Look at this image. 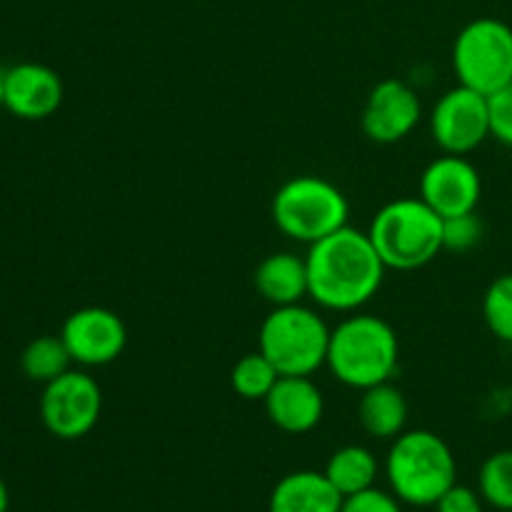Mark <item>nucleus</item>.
<instances>
[{
    "mask_svg": "<svg viewBox=\"0 0 512 512\" xmlns=\"http://www.w3.org/2000/svg\"><path fill=\"white\" fill-rule=\"evenodd\" d=\"M343 500L325 473L295 470L278 480L270 493L268 512H340Z\"/></svg>",
    "mask_w": 512,
    "mask_h": 512,
    "instance_id": "15",
    "label": "nucleus"
},
{
    "mask_svg": "<svg viewBox=\"0 0 512 512\" xmlns=\"http://www.w3.org/2000/svg\"><path fill=\"white\" fill-rule=\"evenodd\" d=\"M400 345L395 330L378 315H350L330 330L328 368L343 385L368 390L393 380Z\"/></svg>",
    "mask_w": 512,
    "mask_h": 512,
    "instance_id": "3",
    "label": "nucleus"
},
{
    "mask_svg": "<svg viewBox=\"0 0 512 512\" xmlns=\"http://www.w3.org/2000/svg\"><path fill=\"white\" fill-rule=\"evenodd\" d=\"M70 358L68 348H65L63 338H55V335H40L33 343H28V348L20 355V368L28 375L33 383L48 385L50 380L60 378L63 373H68Z\"/></svg>",
    "mask_w": 512,
    "mask_h": 512,
    "instance_id": "19",
    "label": "nucleus"
},
{
    "mask_svg": "<svg viewBox=\"0 0 512 512\" xmlns=\"http://www.w3.org/2000/svg\"><path fill=\"white\" fill-rule=\"evenodd\" d=\"M65 348H68L73 363L83 368H100L110 365L123 355L128 345V328L123 318L108 308H80L68 315L60 330Z\"/></svg>",
    "mask_w": 512,
    "mask_h": 512,
    "instance_id": "10",
    "label": "nucleus"
},
{
    "mask_svg": "<svg viewBox=\"0 0 512 512\" xmlns=\"http://www.w3.org/2000/svg\"><path fill=\"white\" fill-rule=\"evenodd\" d=\"M478 490L485 505L512 512V450H498L485 460L478 475Z\"/></svg>",
    "mask_w": 512,
    "mask_h": 512,
    "instance_id": "21",
    "label": "nucleus"
},
{
    "mask_svg": "<svg viewBox=\"0 0 512 512\" xmlns=\"http://www.w3.org/2000/svg\"><path fill=\"white\" fill-rule=\"evenodd\" d=\"M485 235L483 220L478 213L455 215V218H443V248L453 253H468L478 248Z\"/></svg>",
    "mask_w": 512,
    "mask_h": 512,
    "instance_id": "23",
    "label": "nucleus"
},
{
    "mask_svg": "<svg viewBox=\"0 0 512 512\" xmlns=\"http://www.w3.org/2000/svg\"><path fill=\"white\" fill-rule=\"evenodd\" d=\"M430 133L435 143L450 155H468L490 138L488 95L465 85L440 95L430 113Z\"/></svg>",
    "mask_w": 512,
    "mask_h": 512,
    "instance_id": "9",
    "label": "nucleus"
},
{
    "mask_svg": "<svg viewBox=\"0 0 512 512\" xmlns=\"http://www.w3.org/2000/svg\"><path fill=\"white\" fill-rule=\"evenodd\" d=\"M305 263L310 298L335 313H355L370 303L388 270L370 235L350 225L310 245Z\"/></svg>",
    "mask_w": 512,
    "mask_h": 512,
    "instance_id": "1",
    "label": "nucleus"
},
{
    "mask_svg": "<svg viewBox=\"0 0 512 512\" xmlns=\"http://www.w3.org/2000/svg\"><path fill=\"white\" fill-rule=\"evenodd\" d=\"M385 478L403 505L435 508L445 490L458 483V463L438 433L405 430L390 445Z\"/></svg>",
    "mask_w": 512,
    "mask_h": 512,
    "instance_id": "2",
    "label": "nucleus"
},
{
    "mask_svg": "<svg viewBox=\"0 0 512 512\" xmlns=\"http://www.w3.org/2000/svg\"><path fill=\"white\" fill-rule=\"evenodd\" d=\"M323 473L333 483V488L343 498H348V495L360 493V490L375 488L380 463L373 450L363 448V445H343V448L330 455Z\"/></svg>",
    "mask_w": 512,
    "mask_h": 512,
    "instance_id": "18",
    "label": "nucleus"
},
{
    "mask_svg": "<svg viewBox=\"0 0 512 512\" xmlns=\"http://www.w3.org/2000/svg\"><path fill=\"white\" fill-rule=\"evenodd\" d=\"M103 410V390L98 380L83 370H68L50 380L40 395V420L45 430L60 440L85 438L98 425Z\"/></svg>",
    "mask_w": 512,
    "mask_h": 512,
    "instance_id": "8",
    "label": "nucleus"
},
{
    "mask_svg": "<svg viewBox=\"0 0 512 512\" xmlns=\"http://www.w3.org/2000/svg\"><path fill=\"white\" fill-rule=\"evenodd\" d=\"M263 403L270 423L290 435L318 428L325 413L323 393L310 375H280Z\"/></svg>",
    "mask_w": 512,
    "mask_h": 512,
    "instance_id": "14",
    "label": "nucleus"
},
{
    "mask_svg": "<svg viewBox=\"0 0 512 512\" xmlns=\"http://www.w3.org/2000/svg\"><path fill=\"white\" fill-rule=\"evenodd\" d=\"M0 108H3V73H0Z\"/></svg>",
    "mask_w": 512,
    "mask_h": 512,
    "instance_id": "28",
    "label": "nucleus"
},
{
    "mask_svg": "<svg viewBox=\"0 0 512 512\" xmlns=\"http://www.w3.org/2000/svg\"><path fill=\"white\" fill-rule=\"evenodd\" d=\"M390 270H418L443 253V218L423 198H398L375 213L368 228Z\"/></svg>",
    "mask_w": 512,
    "mask_h": 512,
    "instance_id": "4",
    "label": "nucleus"
},
{
    "mask_svg": "<svg viewBox=\"0 0 512 512\" xmlns=\"http://www.w3.org/2000/svg\"><path fill=\"white\" fill-rule=\"evenodd\" d=\"M438 512H483L485 500L480 490H473L470 485H450L443 493V498L435 503Z\"/></svg>",
    "mask_w": 512,
    "mask_h": 512,
    "instance_id": "26",
    "label": "nucleus"
},
{
    "mask_svg": "<svg viewBox=\"0 0 512 512\" xmlns=\"http://www.w3.org/2000/svg\"><path fill=\"white\" fill-rule=\"evenodd\" d=\"M420 115L423 105L418 93L403 80L388 78L370 90L360 125L373 143L390 145L408 138L420 123Z\"/></svg>",
    "mask_w": 512,
    "mask_h": 512,
    "instance_id": "12",
    "label": "nucleus"
},
{
    "mask_svg": "<svg viewBox=\"0 0 512 512\" xmlns=\"http://www.w3.org/2000/svg\"><path fill=\"white\" fill-rule=\"evenodd\" d=\"M330 328L305 305H280L263 320L258 350L280 375H313L328 363Z\"/></svg>",
    "mask_w": 512,
    "mask_h": 512,
    "instance_id": "6",
    "label": "nucleus"
},
{
    "mask_svg": "<svg viewBox=\"0 0 512 512\" xmlns=\"http://www.w3.org/2000/svg\"><path fill=\"white\" fill-rule=\"evenodd\" d=\"M483 195V180L478 168L465 155H440L420 175V198L440 215L475 213Z\"/></svg>",
    "mask_w": 512,
    "mask_h": 512,
    "instance_id": "11",
    "label": "nucleus"
},
{
    "mask_svg": "<svg viewBox=\"0 0 512 512\" xmlns=\"http://www.w3.org/2000/svg\"><path fill=\"white\" fill-rule=\"evenodd\" d=\"M358 420L370 438L395 440L405 433L408 423V400L403 390L393 383H380L363 390V398L358 403Z\"/></svg>",
    "mask_w": 512,
    "mask_h": 512,
    "instance_id": "17",
    "label": "nucleus"
},
{
    "mask_svg": "<svg viewBox=\"0 0 512 512\" xmlns=\"http://www.w3.org/2000/svg\"><path fill=\"white\" fill-rule=\"evenodd\" d=\"M340 512H405L403 500L393 493V490L368 488L360 493L348 495L343 500V510Z\"/></svg>",
    "mask_w": 512,
    "mask_h": 512,
    "instance_id": "25",
    "label": "nucleus"
},
{
    "mask_svg": "<svg viewBox=\"0 0 512 512\" xmlns=\"http://www.w3.org/2000/svg\"><path fill=\"white\" fill-rule=\"evenodd\" d=\"M280 373L263 353H248L230 370V385L243 400H265Z\"/></svg>",
    "mask_w": 512,
    "mask_h": 512,
    "instance_id": "20",
    "label": "nucleus"
},
{
    "mask_svg": "<svg viewBox=\"0 0 512 512\" xmlns=\"http://www.w3.org/2000/svg\"><path fill=\"white\" fill-rule=\"evenodd\" d=\"M490 103V138L500 140L503 145L512 148V80L488 95Z\"/></svg>",
    "mask_w": 512,
    "mask_h": 512,
    "instance_id": "24",
    "label": "nucleus"
},
{
    "mask_svg": "<svg viewBox=\"0 0 512 512\" xmlns=\"http://www.w3.org/2000/svg\"><path fill=\"white\" fill-rule=\"evenodd\" d=\"M483 318L495 338L512 345V273L500 275L488 285L483 298Z\"/></svg>",
    "mask_w": 512,
    "mask_h": 512,
    "instance_id": "22",
    "label": "nucleus"
},
{
    "mask_svg": "<svg viewBox=\"0 0 512 512\" xmlns=\"http://www.w3.org/2000/svg\"><path fill=\"white\" fill-rule=\"evenodd\" d=\"M458 83L483 95L498 93L512 80V28L498 18L470 20L453 45Z\"/></svg>",
    "mask_w": 512,
    "mask_h": 512,
    "instance_id": "7",
    "label": "nucleus"
},
{
    "mask_svg": "<svg viewBox=\"0 0 512 512\" xmlns=\"http://www.w3.org/2000/svg\"><path fill=\"white\" fill-rule=\"evenodd\" d=\"M63 80L53 68L20 63L3 73V108L20 120H45L63 103Z\"/></svg>",
    "mask_w": 512,
    "mask_h": 512,
    "instance_id": "13",
    "label": "nucleus"
},
{
    "mask_svg": "<svg viewBox=\"0 0 512 512\" xmlns=\"http://www.w3.org/2000/svg\"><path fill=\"white\" fill-rule=\"evenodd\" d=\"M270 213L280 233L313 245L348 225L350 205L343 190L330 180L320 175H298L280 185Z\"/></svg>",
    "mask_w": 512,
    "mask_h": 512,
    "instance_id": "5",
    "label": "nucleus"
},
{
    "mask_svg": "<svg viewBox=\"0 0 512 512\" xmlns=\"http://www.w3.org/2000/svg\"><path fill=\"white\" fill-rule=\"evenodd\" d=\"M10 508V493H8V485L0 480V512H8Z\"/></svg>",
    "mask_w": 512,
    "mask_h": 512,
    "instance_id": "27",
    "label": "nucleus"
},
{
    "mask_svg": "<svg viewBox=\"0 0 512 512\" xmlns=\"http://www.w3.org/2000/svg\"><path fill=\"white\" fill-rule=\"evenodd\" d=\"M255 288L273 308L295 305L310 295L308 263L295 253H273L255 268Z\"/></svg>",
    "mask_w": 512,
    "mask_h": 512,
    "instance_id": "16",
    "label": "nucleus"
}]
</instances>
